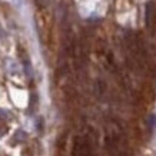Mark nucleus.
I'll list each match as a JSON object with an SVG mask.
<instances>
[{"label":"nucleus","mask_w":156,"mask_h":156,"mask_svg":"<svg viewBox=\"0 0 156 156\" xmlns=\"http://www.w3.org/2000/svg\"><path fill=\"white\" fill-rule=\"evenodd\" d=\"M46 3H48V0H37V6L40 7V9H42V7L46 5Z\"/></svg>","instance_id":"nucleus-1"}]
</instances>
